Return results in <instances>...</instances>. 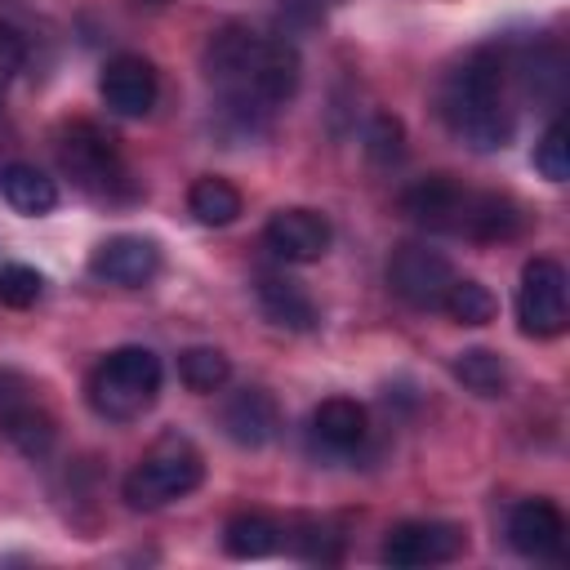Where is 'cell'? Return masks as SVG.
Returning a JSON list of instances; mask_svg holds the SVG:
<instances>
[{
  "label": "cell",
  "mask_w": 570,
  "mask_h": 570,
  "mask_svg": "<svg viewBox=\"0 0 570 570\" xmlns=\"http://www.w3.org/2000/svg\"><path fill=\"white\" fill-rule=\"evenodd\" d=\"M205 76L223 98V111L254 125L258 116L285 107L298 89V53L285 40L258 36L240 22L223 27L205 45Z\"/></svg>",
  "instance_id": "cell-1"
},
{
  "label": "cell",
  "mask_w": 570,
  "mask_h": 570,
  "mask_svg": "<svg viewBox=\"0 0 570 570\" xmlns=\"http://www.w3.org/2000/svg\"><path fill=\"white\" fill-rule=\"evenodd\" d=\"M441 120L445 129L468 142L472 151H499L512 138V107H508V89H503V62L490 49H476L472 58H463V67H454L441 85Z\"/></svg>",
  "instance_id": "cell-2"
},
{
  "label": "cell",
  "mask_w": 570,
  "mask_h": 570,
  "mask_svg": "<svg viewBox=\"0 0 570 570\" xmlns=\"http://www.w3.org/2000/svg\"><path fill=\"white\" fill-rule=\"evenodd\" d=\"M160 379H165V370L151 347H138V343L116 347L89 374V405H94V414H102L111 423H129L156 405Z\"/></svg>",
  "instance_id": "cell-3"
},
{
  "label": "cell",
  "mask_w": 570,
  "mask_h": 570,
  "mask_svg": "<svg viewBox=\"0 0 570 570\" xmlns=\"http://www.w3.org/2000/svg\"><path fill=\"white\" fill-rule=\"evenodd\" d=\"M205 476V459L200 450L183 436V432H165L151 441V450L134 463V472L125 476V499L129 508H165L183 494H191Z\"/></svg>",
  "instance_id": "cell-4"
},
{
  "label": "cell",
  "mask_w": 570,
  "mask_h": 570,
  "mask_svg": "<svg viewBox=\"0 0 570 570\" xmlns=\"http://www.w3.org/2000/svg\"><path fill=\"white\" fill-rule=\"evenodd\" d=\"M58 165H62V174H71V183L85 196H98V200L129 196V178H125V165H120L111 138L89 120H76L58 134Z\"/></svg>",
  "instance_id": "cell-5"
},
{
  "label": "cell",
  "mask_w": 570,
  "mask_h": 570,
  "mask_svg": "<svg viewBox=\"0 0 570 570\" xmlns=\"http://www.w3.org/2000/svg\"><path fill=\"white\" fill-rule=\"evenodd\" d=\"M517 321L521 334L530 338H557L570 321V285H566V267L548 254L530 258L521 267V285H517Z\"/></svg>",
  "instance_id": "cell-6"
},
{
  "label": "cell",
  "mask_w": 570,
  "mask_h": 570,
  "mask_svg": "<svg viewBox=\"0 0 570 570\" xmlns=\"http://www.w3.org/2000/svg\"><path fill=\"white\" fill-rule=\"evenodd\" d=\"M0 436L27 459H45L58 436L53 414L40 405L36 387L18 370H0Z\"/></svg>",
  "instance_id": "cell-7"
},
{
  "label": "cell",
  "mask_w": 570,
  "mask_h": 570,
  "mask_svg": "<svg viewBox=\"0 0 570 570\" xmlns=\"http://www.w3.org/2000/svg\"><path fill=\"white\" fill-rule=\"evenodd\" d=\"M387 285L401 303H410L419 312H436L445 303V289L454 285V267L441 249H432L423 240H405L387 263Z\"/></svg>",
  "instance_id": "cell-8"
},
{
  "label": "cell",
  "mask_w": 570,
  "mask_h": 570,
  "mask_svg": "<svg viewBox=\"0 0 570 570\" xmlns=\"http://www.w3.org/2000/svg\"><path fill=\"white\" fill-rule=\"evenodd\" d=\"M468 534L454 521H401L383 539V561L396 570H419V566H445L463 557Z\"/></svg>",
  "instance_id": "cell-9"
},
{
  "label": "cell",
  "mask_w": 570,
  "mask_h": 570,
  "mask_svg": "<svg viewBox=\"0 0 570 570\" xmlns=\"http://www.w3.org/2000/svg\"><path fill=\"white\" fill-rule=\"evenodd\" d=\"M98 94L116 116L138 120L156 107L160 80H156V67L142 53H116V58H107V67L98 76Z\"/></svg>",
  "instance_id": "cell-10"
},
{
  "label": "cell",
  "mask_w": 570,
  "mask_h": 570,
  "mask_svg": "<svg viewBox=\"0 0 570 570\" xmlns=\"http://www.w3.org/2000/svg\"><path fill=\"white\" fill-rule=\"evenodd\" d=\"M263 240L276 258L285 263H316L325 258L334 232H330V218L316 214V209H303V205H289V209H276L263 227Z\"/></svg>",
  "instance_id": "cell-11"
},
{
  "label": "cell",
  "mask_w": 570,
  "mask_h": 570,
  "mask_svg": "<svg viewBox=\"0 0 570 570\" xmlns=\"http://www.w3.org/2000/svg\"><path fill=\"white\" fill-rule=\"evenodd\" d=\"M89 272L107 285H125V289H138L147 285L156 272H160V249L151 236H134V232H120V236H107L94 254H89Z\"/></svg>",
  "instance_id": "cell-12"
},
{
  "label": "cell",
  "mask_w": 570,
  "mask_h": 570,
  "mask_svg": "<svg viewBox=\"0 0 570 570\" xmlns=\"http://www.w3.org/2000/svg\"><path fill=\"white\" fill-rule=\"evenodd\" d=\"M508 543L530 561H557L566 548V517L552 499H521L508 512Z\"/></svg>",
  "instance_id": "cell-13"
},
{
  "label": "cell",
  "mask_w": 570,
  "mask_h": 570,
  "mask_svg": "<svg viewBox=\"0 0 570 570\" xmlns=\"http://www.w3.org/2000/svg\"><path fill=\"white\" fill-rule=\"evenodd\" d=\"M468 196H472V191H463L450 174H428V178H419L414 187H405L401 209H405L419 227H428V232H454V236H459Z\"/></svg>",
  "instance_id": "cell-14"
},
{
  "label": "cell",
  "mask_w": 570,
  "mask_h": 570,
  "mask_svg": "<svg viewBox=\"0 0 570 570\" xmlns=\"http://www.w3.org/2000/svg\"><path fill=\"white\" fill-rule=\"evenodd\" d=\"M276 428H281V410H276L272 392H263V387H240V392L227 396V405H223V432H227L236 445L263 450V445L276 436Z\"/></svg>",
  "instance_id": "cell-15"
},
{
  "label": "cell",
  "mask_w": 570,
  "mask_h": 570,
  "mask_svg": "<svg viewBox=\"0 0 570 570\" xmlns=\"http://www.w3.org/2000/svg\"><path fill=\"white\" fill-rule=\"evenodd\" d=\"M258 307L267 312L272 325L281 330H312L316 325V303L312 294L289 281V276H276V272H263L258 276Z\"/></svg>",
  "instance_id": "cell-16"
},
{
  "label": "cell",
  "mask_w": 570,
  "mask_h": 570,
  "mask_svg": "<svg viewBox=\"0 0 570 570\" xmlns=\"http://www.w3.org/2000/svg\"><path fill=\"white\" fill-rule=\"evenodd\" d=\"M517 227H521V209L508 196H499V191H481L476 196L472 191L459 236H468V240H508Z\"/></svg>",
  "instance_id": "cell-17"
},
{
  "label": "cell",
  "mask_w": 570,
  "mask_h": 570,
  "mask_svg": "<svg viewBox=\"0 0 570 570\" xmlns=\"http://www.w3.org/2000/svg\"><path fill=\"white\" fill-rule=\"evenodd\" d=\"M0 196L27 214V218H40L58 205V183L49 174H40L36 165H4L0 169Z\"/></svg>",
  "instance_id": "cell-18"
},
{
  "label": "cell",
  "mask_w": 570,
  "mask_h": 570,
  "mask_svg": "<svg viewBox=\"0 0 570 570\" xmlns=\"http://www.w3.org/2000/svg\"><path fill=\"white\" fill-rule=\"evenodd\" d=\"M312 436L325 450H352L365 436V410L352 396H330L312 410Z\"/></svg>",
  "instance_id": "cell-19"
},
{
  "label": "cell",
  "mask_w": 570,
  "mask_h": 570,
  "mask_svg": "<svg viewBox=\"0 0 570 570\" xmlns=\"http://www.w3.org/2000/svg\"><path fill=\"white\" fill-rule=\"evenodd\" d=\"M281 548V525L263 512H240L223 525V552L236 561H263Z\"/></svg>",
  "instance_id": "cell-20"
},
{
  "label": "cell",
  "mask_w": 570,
  "mask_h": 570,
  "mask_svg": "<svg viewBox=\"0 0 570 570\" xmlns=\"http://www.w3.org/2000/svg\"><path fill=\"white\" fill-rule=\"evenodd\" d=\"M187 209H191V218L205 223V227H227V223L240 218V191H236L227 178L205 174V178L191 183V191H187Z\"/></svg>",
  "instance_id": "cell-21"
},
{
  "label": "cell",
  "mask_w": 570,
  "mask_h": 570,
  "mask_svg": "<svg viewBox=\"0 0 570 570\" xmlns=\"http://www.w3.org/2000/svg\"><path fill=\"white\" fill-rule=\"evenodd\" d=\"M450 370H454V379H459L468 392H476V396H503L508 383H512L508 361H503L499 352H490V347H468V352H459Z\"/></svg>",
  "instance_id": "cell-22"
},
{
  "label": "cell",
  "mask_w": 570,
  "mask_h": 570,
  "mask_svg": "<svg viewBox=\"0 0 570 570\" xmlns=\"http://www.w3.org/2000/svg\"><path fill=\"white\" fill-rule=\"evenodd\" d=\"M441 312L459 325H490L494 312H499V298L490 294V285L472 281V276H454V285L445 289V303Z\"/></svg>",
  "instance_id": "cell-23"
},
{
  "label": "cell",
  "mask_w": 570,
  "mask_h": 570,
  "mask_svg": "<svg viewBox=\"0 0 570 570\" xmlns=\"http://www.w3.org/2000/svg\"><path fill=\"white\" fill-rule=\"evenodd\" d=\"M178 379H183L187 392L209 396V392H218V387L232 379V361H227V352H218V347H187V352L178 356Z\"/></svg>",
  "instance_id": "cell-24"
},
{
  "label": "cell",
  "mask_w": 570,
  "mask_h": 570,
  "mask_svg": "<svg viewBox=\"0 0 570 570\" xmlns=\"http://www.w3.org/2000/svg\"><path fill=\"white\" fill-rule=\"evenodd\" d=\"M534 169H539L548 183H566V178H570V129H566L561 116L543 129V138H539V147H534Z\"/></svg>",
  "instance_id": "cell-25"
},
{
  "label": "cell",
  "mask_w": 570,
  "mask_h": 570,
  "mask_svg": "<svg viewBox=\"0 0 570 570\" xmlns=\"http://www.w3.org/2000/svg\"><path fill=\"white\" fill-rule=\"evenodd\" d=\"M45 294V276L27 263L0 267V307H31Z\"/></svg>",
  "instance_id": "cell-26"
},
{
  "label": "cell",
  "mask_w": 570,
  "mask_h": 570,
  "mask_svg": "<svg viewBox=\"0 0 570 570\" xmlns=\"http://www.w3.org/2000/svg\"><path fill=\"white\" fill-rule=\"evenodd\" d=\"M401 142H405L401 120H396V116H387V111H379V116L370 120V129H365V151H370V160H379V165L401 160V151H405Z\"/></svg>",
  "instance_id": "cell-27"
},
{
  "label": "cell",
  "mask_w": 570,
  "mask_h": 570,
  "mask_svg": "<svg viewBox=\"0 0 570 570\" xmlns=\"http://www.w3.org/2000/svg\"><path fill=\"white\" fill-rule=\"evenodd\" d=\"M22 58H27L22 36H18L9 22H0V94H4V89H9V80L22 71Z\"/></svg>",
  "instance_id": "cell-28"
},
{
  "label": "cell",
  "mask_w": 570,
  "mask_h": 570,
  "mask_svg": "<svg viewBox=\"0 0 570 570\" xmlns=\"http://www.w3.org/2000/svg\"><path fill=\"white\" fill-rule=\"evenodd\" d=\"M142 4H165V0H142Z\"/></svg>",
  "instance_id": "cell-29"
},
{
  "label": "cell",
  "mask_w": 570,
  "mask_h": 570,
  "mask_svg": "<svg viewBox=\"0 0 570 570\" xmlns=\"http://www.w3.org/2000/svg\"><path fill=\"white\" fill-rule=\"evenodd\" d=\"M312 4H330V0H312Z\"/></svg>",
  "instance_id": "cell-30"
}]
</instances>
